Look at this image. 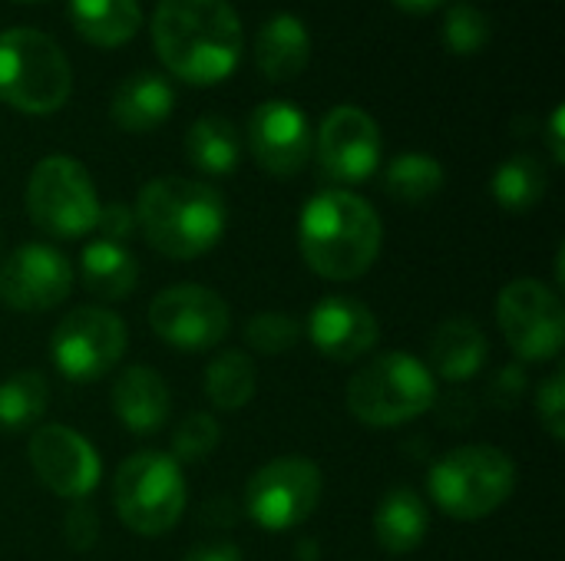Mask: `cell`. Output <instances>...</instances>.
<instances>
[{
	"instance_id": "6da1fadb",
	"label": "cell",
	"mask_w": 565,
	"mask_h": 561,
	"mask_svg": "<svg viewBox=\"0 0 565 561\" xmlns=\"http://www.w3.org/2000/svg\"><path fill=\"white\" fill-rule=\"evenodd\" d=\"M152 43L162 66L192 86L228 79L245 53L242 20L228 0H159Z\"/></svg>"
},
{
	"instance_id": "7a4b0ae2",
	"label": "cell",
	"mask_w": 565,
	"mask_h": 561,
	"mask_svg": "<svg viewBox=\"0 0 565 561\" xmlns=\"http://www.w3.org/2000/svg\"><path fill=\"white\" fill-rule=\"evenodd\" d=\"M384 225L374 205L354 192L328 188L315 195L298 218V248L305 265L328 281H354L381 255Z\"/></svg>"
},
{
	"instance_id": "3957f363",
	"label": "cell",
	"mask_w": 565,
	"mask_h": 561,
	"mask_svg": "<svg viewBox=\"0 0 565 561\" xmlns=\"http://www.w3.org/2000/svg\"><path fill=\"white\" fill-rule=\"evenodd\" d=\"M136 225L146 241L175 261H192L209 255L228 225L225 198L195 179L162 175L142 185L136 198Z\"/></svg>"
},
{
	"instance_id": "277c9868",
	"label": "cell",
	"mask_w": 565,
	"mask_h": 561,
	"mask_svg": "<svg viewBox=\"0 0 565 561\" xmlns=\"http://www.w3.org/2000/svg\"><path fill=\"white\" fill-rule=\"evenodd\" d=\"M73 89V69L63 46L33 26L0 33V103L26 112H56Z\"/></svg>"
},
{
	"instance_id": "5b68a950",
	"label": "cell",
	"mask_w": 565,
	"mask_h": 561,
	"mask_svg": "<svg viewBox=\"0 0 565 561\" xmlns=\"http://www.w3.org/2000/svg\"><path fill=\"white\" fill-rule=\"evenodd\" d=\"M434 506L460 522L493 516L516 489V463L497 446H460L440 456L427 476Z\"/></svg>"
},
{
	"instance_id": "8992f818",
	"label": "cell",
	"mask_w": 565,
	"mask_h": 561,
	"mask_svg": "<svg viewBox=\"0 0 565 561\" xmlns=\"http://www.w3.org/2000/svg\"><path fill=\"white\" fill-rule=\"evenodd\" d=\"M437 407V380L411 354H381L348 384V410L364 427H401Z\"/></svg>"
},
{
	"instance_id": "52a82bcc",
	"label": "cell",
	"mask_w": 565,
	"mask_h": 561,
	"mask_svg": "<svg viewBox=\"0 0 565 561\" xmlns=\"http://www.w3.org/2000/svg\"><path fill=\"white\" fill-rule=\"evenodd\" d=\"M185 499L189 489L182 466L159 450L132 453L113 479V503L122 526L146 539L175 529L185 513Z\"/></svg>"
},
{
	"instance_id": "ba28073f",
	"label": "cell",
	"mask_w": 565,
	"mask_h": 561,
	"mask_svg": "<svg viewBox=\"0 0 565 561\" xmlns=\"http://www.w3.org/2000/svg\"><path fill=\"white\" fill-rule=\"evenodd\" d=\"M26 215L50 238H83L93 231L99 195L83 162L70 155L40 159L26 182Z\"/></svg>"
},
{
	"instance_id": "9c48e42d",
	"label": "cell",
	"mask_w": 565,
	"mask_h": 561,
	"mask_svg": "<svg viewBox=\"0 0 565 561\" xmlns=\"http://www.w3.org/2000/svg\"><path fill=\"white\" fill-rule=\"evenodd\" d=\"M324 493L321 470L301 456H281L265 463L245 486V513L265 532H291L301 529Z\"/></svg>"
},
{
	"instance_id": "30bf717a",
	"label": "cell",
	"mask_w": 565,
	"mask_h": 561,
	"mask_svg": "<svg viewBox=\"0 0 565 561\" xmlns=\"http://www.w3.org/2000/svg\"><path fill=\"white\" fill-rule=\"evenodd\" d=\"M126 341L129 334L119 314L106 308H76L56 324L50 357L66 380L89 384L106 377L122 360Z\"/></svg>"
},
{
	"instance_id": "8fae6325",
	"label": "cell",
	"mask_w": 565,
	"mask_h": 561,
	"mask_svg": "<svg viewBox=\"0 0 565 561\" xmlns=\"http://www.w3.org/2000/svg\"><path fill=\"white\" fill-rule=\"evenodd\" d=\"M497 321L516 357L540 364L559 357L565 341V308L550 284L533 278L507 284L497 301Z\"/></svg>"
},
{
	"instance_id": "7c38bea8",
	"label": "cell",
	"mask_w": 565,
	"mask_h": 561,
	"mask_svg": "<svg viewBox=\"0 0 565 561\" xmlns=\"http://www.w3.org/2000/svg\"><path fill=\"white\" fill-rule=\"evenodd\" d=\"M149 327L182 354H202L225 341L232 327L228 304L202 284H172L149 304Z\"/></svg>"
},
{
	"instance_id": "4fadbf2b",
	"label": "cell",
	"mask_w": 565,
	"mask_h": 561,
	"mask_svg": "<svg viewBox=\"0 0 565 561\" xmlns=\"http://www.w3.org/2000/svg\"><path fill=\"white\" fill-rule=\"evenodd\" d=\"M381 129L358 106H338L321 119L315 136V155L324 179L338 185H361L381 165Z\"/></svg>"
},
{
	"instance_id": "5bb4252c",
	"label": "cell",
	"mask_w": 565,
	"mask_h": 561,
	"mask_svg": "<svg viewBox=\"0 0 565 561\" xmlns=\"http://www.w3.org/2000/svg\"><path fill=\"white\" fill-rule=\"evenodd\" d=\"M26 460L36 473V479L60 499H86L99 479H103V463L99 453L86 436H79L70 427L50 423L33 430L26 443Z\"/></svg>"
},
{
	"instance_id": "9a60e30c",
	"label": "cell",
	"mask_w": 565,
	"mask_h": 561,
	"mask_svg": "<svg viewBox=\"0 0 565 561\" xmlns=\"http://www.w3.org/2000/svg\"><path fill=\"white\" fill-rule=\"evenodd\" d=\"M73 291V268L50 245H20L0 261V304L40 314L63 304Z\"/></svg>"
},
{
	"instance_id": "2e32d148",
	"label": "cell",
	"mask_w": 565,
	"mask_h": 561,
	"mask_svg": "<svg viewBox=\"0 0 565 561\" xmlns=\"http://www.w3.org/2000/svg\"><path fill=\"white\" fill-rule=\"evenodd\" d=\"M248 149L258 169H265L268 175L275 179L298 175L315 149V136L305 109H298L288 99H268L255 106L248 119Z\"/></svg>"
},
{
	"instance_id": "e0dca14e",
	"label": "cell",
	"mask_w": 565,
	"mask_h": 561,
	"mask_svg": "<svg viewBox=\"0 0 565 561\" xmlns=\"http://www.w3.org/2000/svg\"><path fill=\"white\" fill-rule=\"evenodd\" d=\"M381 337L374 311L348 294H328L308 314V341L328 360L351 364L374 350Z\"/></svg>"
},
{
	"instance_id": "ac0fdd59",
	"label": "cell",
	"mask_w": 565,
	"mask_h": 561,
	"mask_svg": "<svg viewBox=\"0 0 565 561\" xmlns=\"http://www.w3.org/2000/svg\"><path fill=\"white\" fill-rule=\"evenodd\" d=\"M113 413L136 436H152L169 420V387L152 367H126L113 384Z\"/></svg>"
},
{
	"instance_id": "d6986e66",
	"label": "cell",
	"mask_w": 565,
	"mask_h": 561,
	"mask_svg": "<svg viewBox=\"0 0 565 561\" xmlns=\"http://www.w3.org/2000/svg\"><path fill=\"white\" fill-rule=\"evenodd\" d=\"M308 56H311V36H308V26L295 13L278 10L262 23L255 36V66L262 69L265 79L288 83L301 76L308 66Z\"/></svg>"
},
{
	"instance_id": "ffe728a7",
	"label": "cell",
	"mask_w": 565,
	"mask_h": 561,
	"mask_svg": "<svg viewBox=\"0 0 565 561\" xmlns=\"http://www.w3.org/2000/svg\"><path fill=\"white\" fill-rule=\"evenodd\" d=\"M172 109H175V93L169 79L149 69L126 76L109 99V116L126 132H152L172 116Z\"/></svg>"
},
{
	"instance_id": "44dd1931",
	"label": "cell",
	"mask_w": 565,
	"mask_h": 561,
	"mask_svg": "<svg viewBox=\"0 0 565 561\" xmlns=\"http://www.w3.org/2000/svg\"><path fill=\"white\" fill-rule=\"evenodd\" d=\"M490 357V341L470 317H450L434 331L430 341V367L450 384L473 380Z\"/></svg>"
},
{
	"instance_id": "7402d4cb",
	"label": "cell",
	"mask_w": 565,
	"mask_h": 561,
	"mask_svg": "<svg viewBox=\"0 0 565 561\" xmlns=\"http://www.w3.org/2000/svg\"><path fill=\"white\" fill-rule=\"evenodd\" d=\"M427 532H430V509L414 489L397 486L377 503V509H374V539H377V546L384 552L407 555V552L424 546Z\"/></svg>"
},
{
	"instance_id": "603a6c76",
	"label": "cell",
	"mask_w": 565,
	"mask_h": 561,
	"mask_svg": "<svg viewBox=\"0 0 565 561\" xmlns=\"http://www.w3.org/2000/svg\"><path fill=\"white\" fill-rule=\"evenodd\" d=\"M70 20L86 43L113 50L139 33L142 7L139 0H70Z\"/></svg>"
},
{
	"instance_id": "cb8c5ba5",
	"label": "cell",
	"mask_w": 565,
	"mask_h": 561,
	"mask_svg": "<svg viewBox=\"0 0 565 561\" xmlns=\"http://www.w3.org/2000/svg\"><path fill=\"white\" fill-rule=\"evenodd\" d=\"M79 278L83 288L99 301H126L139 284L136 258L113 241H89L79 251Z\"/></svg>"
},
{
	"instance_id": "d4e9b609",
	"label": "cell",
	"mask_w": 565,
	"mask_h": 561,
	"mask_svg": "<svg viewBox=\"0 0 565 561\" xmlns=\"http://www.w3.org/2000/svg\"><path fill=\"white\" fill-rule=\"evenodd\" d=\"M185 159L205 175H232L242 162V142L225 116H202L185 132Z\"/></svg>"
},
{
	"instance_id": "484cf974",
	"label": "cell",
	"mask_w": 565,
	"mask_h": 561,
	"mask_svg": "<svg viewBox=\"0 0 565 561\" xmlns=\"http://www.w3.org/2000/svg\"><path fill=\"white\" fill-rule=\"evenodd\" d=\"M444 182H447L444 165L434 155H427V152H404L384 172L387 195L394 202H404V205H424V202H430L434 195H440Z\"/></svg>"
},
{
	"instance_id": "4316f807",
	"label": "cell",
	"mask_w": 565,
	"mask_h": 561,
	"mask_svg": "<svg viewBox=\"0 0 565 561\" xmlns=\"http://www.w3.org/2000/svg\"><path fill=\"white\" fill-rule=\"evenodd\" d=\"M550 185L546 169L533 155H510L497 172H493V198L503 212L523 215L533 205L543 202Z\"/></svg>"
},
{
	"instance_id": "83f0119b",
	"label": "cell",
	"mask_w": 565,
	"mask_h": 561,
	"mask_svg": "<svg viewBox=\"0 0 565 561\" xmlns=\"http://www.w3.org/2000/svg\"><path fill=\"white\" fill-rule=\"evenodd\" d=\"M50 400V384L36 370H17L0 384V433H20L30 430L43 413Z\"/></svg>"
},
{
	"instance_id": "f1b7e54d",
	"label": "cell",
	"mask_w": 565,
	"mask_h": 561,
	"mask_svg": "<svg viewBox=\"0 0 565 561\" xmlns=\"http://www.w3.org/2000/svg\"><path fill=\"white\" fill-rule=\"evenodd\" d=\"M205 397L218 410H242L255 397V364L242 350H222L205 370Z\"/></svg>"
},
{
	"instance_id": "f546056e",
	"label": "cell",
	"mask_w": 565,
	"mask_h": 561,
	"mask_svg": "<svg viewBox=\"0 0 565 561\" xmlns=\"http://www.w3.org/2000/svg\"><path fill=\"white\" fill-rule=\"evenodd\" d=\"M301 341V321L285 311H262L245 324V344L255 354H288Z\"/></svg>"
},
{
	"instance_id": "4dcf8cb0",
	"label": "cell",
	"mask_w": 565,
	"mask_h": 561,
	"mask_svg": "<svg viewBox=\"0 0 565 561\" xmlns=\"http://www.w3.org/2000/svg\"><path fill=\"white\" fill-rule=\"evenodd\" d=\"M444 43L457 56H473L490 43V20L473 3H457L444 20Z\"/></svg>"
},
{
	"instance_id": "1f68e13d",
	"label": "cell",
	"mask_w": 565,
	"mask_h": 561,
	"mask_svg": "<svg viewBox=\"0 0 565 561\" xmlns=\"http://www.w3.org/2000/svg\"><path fill=\"white\" fill-rule=\"evenodd\" d=\"M218 440H222V430H218L215 417L192 413L182 420V427L172 436V460L175 463H202L215 453Z\"/></svg>"
},
{
	"instance_id": "d6a6232c",
	"label": "cell",
	"mask_w": 565,
	"mask_h": 561,
	"mask_svg": "<svg viewBox=\"0 0 565 561\" xmlns=\"http://www.w3.org/2000/svg\"><path fill=\"white\" fill-rule=\"evenodd\" d=\"M536 413L546 427V433L563 443L565 440V370L550 374L543 384H540V393H536Z\"/></svg>"
},
{
	"instance_id": "836d02e7",
	"label": "cell",
	"mask_w": 565,
	"mask_h": 561,
	"mask_svg": "<svg viewBox=\"0 0 565 561\" xmlns=\"http://www.w3.org/2000/svg\"><path fill=\"white\" fill-rule=\"evenodd\" d=\"M63 539L70 542L73 552H89L99 542V513L86 499L70 503L63 516Z\"/></svg>"
},
{
	"instance_id": "e575fe53",
	"label": "cell",
	"mask_w": 565,
	"mask_h": 561,
	"mask_svg": "<svg viewBox=\"0 0 565 561\" xmlns=\"http://www.w3.org/2000/svg\"><path fill=\"white\" fill-rule=\"evenodd\" d=\"M96 231L103 241L122 245L132 231H136V212L122 202L113 205H99V218H96Z\"/></svg>"
},
{
	"instance_id": "d590c367",
	"label": "cell",
	"mask_w": 565,
	"mask_h": 561,
	"mask_svg": "<svg viewBox=\"0 0 565 561\" xmlns=\"http://www.w3.org/2000/svg\"><path fill=\"white\" fill-rule=\"evenodd\" d=\"M526 393V370L523 367H503L493 384H490V397L500 410H510L523 400Z\"/></svg>"
},
{
	"instance_id": "8d00e7d4",
	"label": "cell",
	"mask_w": 565,
	"mask_h": 561,
	"mask_svg": "<svg viewBox=\"0 0 565 561\" xmlns=\"http://www.w3.org/2000/svg\"><path fill=\"white\" fill-rule=\"evenodd\" d=\"M182 561H242V549L232 542H209V546H195Z\"/></svg>"
},
{
	"instance_id": "74e56055",
	"label": "cell",
	"mask_w": 565,
	"mask_h": 561,
	"mask_svg": "<svg viewBox=\"0 0 565 561\" xmlns=\"http://www.w3.org/2000/svg\"><path fill=\"white\" fill-rule=\"evenodd\" d=\"M563 126H565V109L563 106H556V109H553V119H550V152H553V159H556L559 165L565 162Z\"/></svg>"
},
{
	"instance_id": "f35d334b",
	"label": "cell",
	"mask_w": 565,
	"mask_h": 561,
	"mask_svg": "<svg viewBox=\"0 0 565 561\" xmlns=\"http://www.w3.org/2000/svg\"><path fill=\"white\" fill-rule=\"evenodd\" d=\"M397 10H404V13H411V17H427V13H434L444 0H391Z\"/></svg>"
},
{
	"instance_id": "ab89813d",
	"label": "cell",
	"mask_w": 565,
	"mask_h": 561,
	"mask_svg": "<svg viewBox=\"0 0 565 561\" xmlns=\"http://www.w3.org/2000/svg\"><path fill=\"white\" fill-rule=\"evenodd\" d=\"M17 3H43V0H17Z\"/></svg>"
}]
</instances>
